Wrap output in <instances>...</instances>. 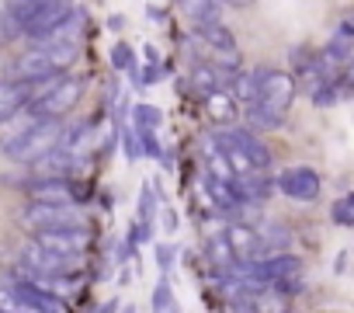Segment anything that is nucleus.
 I'll use <instances>...</instances> for the list:
<instances>
[{"instance_id":"393cba45","label":"nucleus","mask_w":354,"mask_h":313,"mask_svg":"<svg viewBox=\"0 0 354 313\" xmlns=\"http://www.w3.org/2000/svg\"><path fill=\"white\" fill-rule=\"evenodd\" d=\"M111 66H115V70H129V73H136V53H132V46L118 42V46L111 49Z\"/></svg>"},{"instance_id":"473e14b6","label":"nucleus","mask_w":354,"mask_h":313,"mask_svg":"<svg viewBox=\"0 0 354 313\" xmlns=\"http://www.w3.org/2000/svg\"><path fill=\"white\" fill-rule=\"evenodd\" d=\"M226 4H233V8H250L254 0H226Z\"/></svg>"},{"instance_id":"f03ea898","label":"nucleus","mask_w":354,"mask_h":313,"mask_svg":"<svg viewBox=\"0 0 354 313\" xmlns=\"http://www.w3.org/2000/svg\"><path fill=\"white\" fill-rule=\"evenodd\" d=\"M80 56V42L77 39H39V46H32L28 53H21L11 63V77L18 80H49L63 70H70Z\"/></svg>"},{"instance_id":"423d86ee","label":"nucleus","mask_w":354,"mask_h":313,"mask_svg":"<svg viewBox=\"0 0 354 313\" xmlns=\"http://www.w3.org/2000/svg\"><path fill=\"white\" fill-rule=\"evenodd\" d=\"M80 94H84V80L80 77H53L46 84V91L32 101V108L42 118H63L70 108H77Z\"/></svg>"},{"instance_id":"c85d7f7f","label":"nucleus","mask_w":354,"mask_h":313,"mask_svg":"<svg viewBox=\"0 0 354 313\" xmlns=\"http://www.w3.org/2000/svg\"><path fill=\"white\" fill-rule=\"evenodd\" d=\"M174 254H177V251H174L170 244H160V247H156V265H160V268L167 271V268L174 265Z\"/></svg>"},{"instance_id":"aec40b11","label":"nucleus","mask_w":354,"mask_h":313,"mask_svg":"<svg viewBox=\"0 0 354 313\" xmlns=\"http://www.w3.org/2000/svg\"><path fill=\"white\" fill-rule=\"evenodd\" d=\"M209 261H212V268H219L223 275H230L236 265H240V258H236V251H233V244L226 240V233H219V237H212L209 240Z\"/></svg>"},{"instance_id":"c756f323","label":"nucleus","mask_w":354,"mask_h":313,"mask_svg":"<svg viewBox=\"0 0 354 313\" xmlns=\"http://www.w3.org/2000/svg\"><path fill=\"white\" fill-rule=\"evenodd\" d=\"M340 91L344 94H354V60H347V66L340 73Z\"/></svg>"},{"instance_id":"9b49d317","label":"nucleus","mask_w":354,"mask_h":313,"mask_svg":"<svg viewBox=\"0 0 354 313\" xmlns=\"http://www.w3.org/2000/svg\"><path fill=\"white\" fill-rule=\"evenodd\" d=\"M49 80H53V77H49ZM49 80H18V77L0 80V118H8V115H15L18 108L32 105V101L46 91Z\"/></svg>"},{"instance_id":"6e6552de","label":"nucleus","mask_w":354,"mask_h":313,"mask_svg":"<svg viewBox=\"0 0 354 313\" xmlns=\"http://www.w3.org/2000/svg\"><path fill=\"white\" fill-rule=\"evenodd\" d=\"M21 261H25V268H28L35 278H63V275H70V271L77 268V261H80V258L56 254V251L42 247L39 240H32V244L21 251Z\"/></svg>"},{"instance_id":"7ed1b4c3","label":"nucleus","mask_w":354,"mask_h":313,"mask_svg":"<svg viewBox=\"0 0 354 313\" xmlns=\"http://www.w3.org/2000/svg\"><path fill=\"white\" fill-rule=\"evenodd\" d=\"M59 139H63L59 118H39L21 139H15L4 153L11 156L15 164H35V161H42L46 153H53V150L59 146Z\"/></svg>"},{"instance_id":"0eeeda50","label":"nucleus","mask_w":354,"mask_h":313,"mask_svg":"<svg viewBox=\"0 0 354 313\" xmlns=\"http://www.w3.org/2000/svg\"><path fill=\"white\" fill-rule=\"evenodd\" d=\"M70 15H73V0H42V4H35L32 11H25V15L18 18V32L28 35V39H46V35H53Z\"/></svg>"},{"instance_id":"4be33fe9","label":"nucleus","mask_w":354,"mask_h":313,"mask_svg":"<svg viewBox=\"0 0 354 313\" xmlns=\"http://www.w3.org/2000/svg\"><path fill=\"white\" fill-rule=\"evenodd\" d=\"M344 98V91H340V80H319L316 87H313V105L316 108H333L337 101Z\"/></svg>"},{"instance_id":"2eb2a0df","label":"nucleus","mask_w":354,"mask_h":313,"mask_svg":"<svg viewBox=\"0 0 354 313\" xmlns=\"http://www.w3.org/2000/svg\"><path fill=\"white\" fill-rule=\"evenodd\" d=\"M32 202H73V188H70V178H49L42 175L39 181L25 185Z\"/></svg>"},{"instance_id":"4468645a","label":"nucleus","mask_w":354,"mask_h":313,"mask_svg":"<svg viewBox=\"0 0 354 313\" xmlns=\"http://www.w3.org/2000/svg\"><path fill=\"white\" fill-rule=\"evenodd\" d=\"M42 115L32 108V105H25V108H18L15 115H8V118H0V150H8L15 139H21L35 122H39Z\"/></svg>"},{"instance_id":"412c9836","label":"nucleus","mask_w":354,"mask_h":313,"mask_svg":"<svg viewBox=\"0 0 354 313\" xmlns=\"http://www.w3.org/2000/svg\"><path fill=\"white\" fill-rule=\"evenodd\" d=\"M129 122H132L139 132H156V129L163 125V111H160L156 105H146V101H139V105H132V111H129Z\"/></svg>"},{"instance_id":"1a4fd4ad","label":"nucleus","mask_w":354,"mask_h":313,"mask_svg":"<svg viewBox=\"0 0 354 313\" xmlns=\"http://www.w3.org/2000/svg\"><path fill=\"white\" fill-rule=\"evenodd\" d=\"M35 240L56 254L66 258H84V251L91 247V230L87 226H56V230H42L35 233Z\"/></svg>"},{"instance_id":"9d476101","label":"nucleus","mask_w":354,"mask_h":313,"mask_svg":"<svg viewBox=\"0 0 354 313\" xmlns=\"http://www.w3.org/2000/svg\"><path fill=\"white\" fill-rule=\"evenodd\" d=\"M274 188L295 202H316L319 199V175L313 168H285L274 178Z\"/></svg>"},{"instance_id":"a211bd4d","label":"nucleus","mask_w":354,"mask_h":313,"mask_svg":"<svg viewBox=\"0 0 354 313\" xmlns=\"http://www.w3.org/2000/svg\"><path fill=\"white\" fill-rule=\"evenodd\" d=\"M226 136H230V139H233V143H236V146H240V150L250 156V161H254L257 168H264V171H268V164H271V153H268V146H264V143H261L250 129H226Z\"/></svg>"},{"instance_id":"f8f14e48","label":"nucleus","mask_w":354,"mask_h":313,"mask_svg":"<svg viewBox=\"0 0 354 313\" xmlns=\"http://www.w3.org/2000/svg\"><path fill=\"white\" fill-rule=\"evenodd\" d=\"M11 292L18 299V310H63V299L56 292H49L46 285H39L35 278H15Z\"/></svg>"},{"instance_id":"ddd939ff","label":"nucleus","mask_w":354,"mask_h":313,"mask_svg":"<svg viewBox=\"0 0 354 313\" xmlns=\"http://www.w3.org/2000/svg\"><path fill=\"white\" fill-rule=\"evenodd\" d=\"M226 240L233 244V251H236L240 261H257V258H264V237H261L254 226H247V223H230V226H226Z\"/></svg>"},{"instance_id":"dca6fc26","label":"nucleus","mask_w":354,"mask_h":313,"mask_svg":"<svg viewBox=\"0 0 354 313\" xmlns=\"http://www.w3.org/2000/svg\"><path fill=\"white\" fill-rule=\"evenodd\" d=\"M205 195L212 199V206L219 209V213H226V216H233V213H240V195L233 192V185H230V178H219L216 171L212 175H205Z\"/></svg>"},{"instance_id":"a878e982","label":"nucleus","mask_w":354,"mask_h":313,"mask_svg":"<svg viewBox=\"0 0 354 313\" xmlns=\"http://www.w3.org/2000/svg\"><path fill=\"white\" fill-rule=\"evenodd\" d=\"M333 223H340V226H354V192L333 202Z\"/></svg>"},{"instance_id":"39448f33","label":"nucleus","mask_w":354,"mask_h":313,"mask_svg":"<svg viewBox=\"0 0 354 313\" xmlns=\"http://www.w3.org/2000/svg\"><path fill=\"white\" fill-rule=\"evenodd\" d=\"M18 220H21V226L32 230V233L56 230V226H87L84 213L73 209V202H32Z\"/></svg>"},{"instance_id":"bb28decb","label":"nucleus","mask_w":354,"mask_h":313,"mask_svg":"<svg viewBox=\"0 0 354 313\" xmlns=\"http://www.w3.org/2000/svg\"><path fill=\"white\" fill-rule=\"evenodd\" d=\"M153 310H174V289L167 278H160L153 289Z\"/></svg>"},{"instance_id":"20e7f679","label":"nucleus","mask_w":354,"mask_h":313,"mask_svg":"<svg viewBox=\"0 0 354 313\" xmlns=\"http://www.w3.org/2000/svg\"><path fill=\"white\" fill-rule=\"evenodd\" d=\"M192 46H195L209 63H223V66H236V63H240L236 35H233L223 21L195 25V32H192Z\"/></svg>"},{"instance_id":"cd10ccee","label":"nucleus","mask_w":354,"mask_h":313,"mask_svg":"<svg viewBox=\"0 0 354 313\" xmlns=\"http://www.w3.org/2000/svg\"><path fill=\"white\" fill-rule=\"evenodd\" d=\"M15 35H21V32H18V21H15L11 15H0V42H8V39H15Z\"/></svg>"},{"instance_id":"7c9ffc66","label":"nucleus","mask_w":354,"mask_h":313,"mask_svg":"<svg viewBox=\"0 0 354 313\" xmlns=\"http://www.w3.org/2000/svg\"><path fill=\"white\" fill-rule=\"evenodd\" d=\"M156 80H163V66L160 63H149L146 66V77H139V84H156Z\"/></svg>"},{"instance_id":"b1692460","label":"nucleus","mask_w":354,"mask_h":313,"mask_svg":"<svg viewBox=\"0 0 354 313\" xmlns=\"http://www.w3.org/2000/svg\"><path fill=\"white\" fill-rule=\"evenodd\" d=\"M153 230V188H142V199H139V233L149 237Z\"/></svg>"},{"instance_id":"2f4dec72","label":"nucleus","mask_w":354,"mask_h":313,"mask_svg":"<svg viewBox=\"0 0 354 313\" xmlns=\"http://www.w3.org/2000/svg\"><path fill=\"white\" fill-rule=\"evenodd\" d=\"M146 15H149V21H163V11H156V8H153V4H149V8H146Z\"/></svg>"},{"instance_id":"f3484780","label":"nucleus","mask_w":354,"mask_h":313,"mask_svg":"<svg viewBox=\"0 0 354 313\" xmlns=\"http://www.w3.org/2000/svg\"><path fill=\"white\" fill-rule=\"evenodd\" d=\"M205 108H209V115L216 118V125H226V122H233V118H236V111H240L236 98H233L226 87L205 91Z\"/></svg>"},{"instance_id":"f257e3e1","label":"nucleus","mask_w":354,"mask_h":313,"mask_svg":"<svg viewBox=\"0 0 354 313\" xmlns=\"http://www.w3.org/2000/svg\"><path fill=\"white\" fill-rule=\"evenodd\" d=\"M250 77H254V94L243 105L247 108V122L254 129H278L288 118V111H292L295 77L285 73V70H271V66H261Z\"/></svg>"},{"instance_id":"6ab92c4d","label":"nucleus","mask_w":354,"mask_h":313,"mask_svg":"<svg viewBox=\"0 0 354 313\" xmlns=\"http://www.w3.org/2000/svg\"><path fill=\"white\" fill-rule=\"evenodd\" d=\"M181 15L195 25H209V21H219V0H177Z\"/></svg>"},{"instance_id":"5701e85b","label":"nucleus","mask_w":354,"mask_h":313,"mask_svg":"<svg viewBox=\"0 0 354 313\" xmlns=\"http://www.w3.org/2000/svg\"><path fill=\"white\" fill-rule=\"evenodd\" d=\"M122 146H125V156L129 161H139V156H146V143H142V132L129 122L125 129H122Z\"/></svg>"}]
</instances>
